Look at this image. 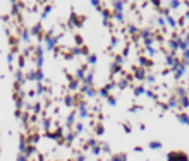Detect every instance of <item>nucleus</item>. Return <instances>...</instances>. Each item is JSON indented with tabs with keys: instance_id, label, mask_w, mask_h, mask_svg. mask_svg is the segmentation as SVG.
Masks as SVG:
<instances>
[{
	"instance_id": "f257e3e1",
	"label": "nucleus",
	"mask_w": 189,
	"mask_h": 161,
	"mask_svg": "<svg viewBox=\"0 0 189 161\" xmlns=\"http://www.w3.org/2000/svg\"><path fill=\"white\" fill-rule=\"evenodd\" d=\"M43 41H45V46H43L45 50H54L58 43V36L54 31H48V33L43 35Z\"/></svg>"
},
{
	"instance_id": "f03ea898",
	"label": "nucleus",
	"mask_w": 189,
	"mask_h": 161,
	"mask_svg": "<svg viewBox=\"0 0 189 161\" xmlns=\"http://www.w3.org/2000/svg\"><path fill=\"white\" fill-rule=\"evenodd\" d=\"M165 64H167V67H169L170 70H175L179 65H181V60L175 57V55H172V53H169L167 57H165Z\"/></svg>"
},
{
	"instance_id": "7ed1b4c3",
	"label": "nucleus",
	"mask_w": 189,
	"mask_h": 161,
	"mask_svg": "<svg viewBox=\"0 0 189 161\" xmlns=\"http://www.w3.org/2000/svg\"><path fill=\"white\" fill-rule=\"evenodd\" d=\"M81 93L86 96V98H90V100H93L94 96H96V89H94L93 86H81Z\"/></svg>"
},
{
	"instance_id": "20e7f679",
	"label": "nucleus",
	"mask_w": 189,
	"mask_h": 161,
	"mask_svg": "<svg viewBox=\"0 0 189 161\" xmlns=\"http://www.w3.org/2000/svg\"><path fill=\"white\" fill-rule=\"evenodd\" d=\"M24 82H26V74H24L22 70H17L16 72V88L24 86Z\"/></svg>"
},
{
	"instance_id": "39448f33",
	"label": "nucleus",
	"mask_w": 189,
	"mask_h": 161,
	"mask_svg": "<svg viewBox=\"0 0 189 161\" xmlns=\"http://www.w3.org/2000/svg\"><path fill=\"white\" fill-rule=\"evenodd\" d=\"M93 81H94V72L93 70H86V75L83 79L84 86H93Z\"/></svg>"
},
{
	"instance_id": "423d86ee",
	"label": "nucleus",
	"mask_w": 189,
	"mask_h": 161,
	"mask_svg": "<svg viewBox=\"0 0 189 161\" xmlns=\"http://www.w3.org/2000/svg\"><path fill=\"white\" fill-rule=\"evenodd\" d=\"M19 39H21L22 43H29V41H31V33H29L28 29H21V33H19Z\"/></svg>"
},
{
	"instance_id": "0eeeda50",
	"label": "nucleus",
	"mask_w": 189,
	"mask_h": 161,
	"mask_svg": "<svg viewBox=\"0 0 189 161\" xmlns=\"http://www.w3.org/2000/svg\"><path fill=\"white\" fill-rule=\"evenodd\" d=\"M84 75H86V67H79V69L74 72V79L77 82H81V81L84 79Z\"/></svg>"
},
{
	"instance_id": "6e6552de",
	"label": "nucleus",
	"mask_w": 189,
	"mask_h": 161,
	"mask_svg": "<svg viewBox=\"0 0 189 161\" xmlns=\"http://www.w3.org/2000/svg\"><path fill=\"white\" fill-rule=\"evenodd\" d=\"M177 120H179L181 124H184V125H189V115L186 113V111L177 113Z\"/></svg>"
},
{
	"instance_id": "1a4fd4ad",
	"label": "nucleus",
	"mask_w": 189,
	"mask_h": 161,
	"mask_svg": "<svg viewBox=\"0 0 189 161\" xmlns=\"http://www.w3.org/2000/svg\"><path fill=\"white\" fill-rule=\"evenodd\" d=\"M96 96H100V98H103V100H107L108 96H110V89L105 86V88H100V89L96 91Z\"/></svg>"
},
{
	"instance_id": "9d476101",
	"label": "nucleus",
	"mask_w": 189,
	"mask_h": 161,
	"mask_svg": "<svg viewBox=\"0 0 189 161\" xmlns=\"http://www.w3.org/2000/svg\"><path fill=\"white\" fill-rule=\"evenodd\" d=\"M31 36H38V38H43V35H41V24L38 22V24H35L33 28H31Z\"/></svg>"
},
{
	"instance_id": "9b49d317",
	"label": "nucleus",
	"mask_w": 189,
	"mask_h": 161,
	"mask_svg": "<svg viewBox=\"0 0 189 161\" xmlns=\"http://www.w3.org/2000/svg\"><path fill=\"white\" fill-rule=\"evenodd\" d=\"M175 77H177V79H181V77H184V75H186V72H188V67H184V65H182V64H181V65H179V67H177V69H175Z\"/></svg>"
},
{
	"instance_id": "f8f14e48",
	"label": "nucleus",
	"mask_w": 189,
	"mask_h": 161,
	"mask_svg": "<svg viewBox=\"0 0 189 161\" xmlns=\"http://www.w3.org/2000/svg\"><path fill=\"white\" fill-rule=\"evenodd\" d=\"M139 65H141V69H145V67H151L153 62H151L148 57H139Z\"/></svg>"
},
{
	"instance_id": "ddd939ff",
	"label": "nucleus",
	"mask_w": 189,
	"mask_h": 161,
	"mask_svg": "<svg viewBox=\"0 0 189 161\" xmlns=\"http://www.w3.org/2000/svg\"><path fill=\"white\" fill-rule=\"evenodd\" d=\"M177 103H179V106L182 108V110H188L189 108V98L188 96H182V98L177 100Z\"/></svg>"
},
{
	"instance_id": "4468645a",
	"label": "nucleus",
	"mask_w": 189,
	"mask_h": 161,
	"mask_svg": "<svg viewBox=\"0 0 189 161\" xmlns=\"http://www.w3.org/2000/svg\"><path fill=\"white\" fill-rule=\"evenodd\" d=\"M163 19H165V26H170L172 29H175V28H177V21H175V17L167 16V17H163Z\"/></svg>"
},
{
	"instance_id": "2eb2a0df",
	"label": "nucleus",
	"mask_w": 189,
	"mask_h": 161,
	"mask_svg": "<svg viewBox=\"0 0 189 161\" xmlns=\"http://www.w3.org/2000/svg\"><path fill=\"white\" fill-rule=\"evenodd\" d=\"M134 77H136L138 81H145V77H146V70H145V69H138V70L134 72Z\"/></svg>"
},
{
	"instance_id": "dca6fc26",
	"label": "nucleus",
	"mask_w": 189,
	"mask_h": 161,
	"mask_svg": "<svg viewBox=\"0 0 189 161\" xmlns=\"http://www.w3.org/2000/svg\"><path fill=\"white\" fill-rule=\"evenodd\" d=\"M112 5H113V12H120V14L124 12V5H126L124 2H113Z\"/></svg>"
},
{
	"instance_id": "f3484780",
	"label": "nucleus",
	"mask_w": 189,
	"mask_h": 161,
	"mask_svg": "<svg viewBox=\"0 0 189 161\" xmlns=\"http://www.w3.org/2000/svg\"><path fill=\"white\" fill-rule=\"evenodd\" d=\"M169 48H170V53L174 55L177 50H179V45H177V39H170L169 41Z\"/></svg>"
},
{
	"instance_id": "a211bd4d",
	"label": "nucleus",
	"mask_w": 189,
	"mask_h": 161,
	"mask_svg": "<svg viewBox=\"0 0 189 161\" xmlns=\"http://www.w3.org/2000/svg\"><path fill=\"white\" fill-rule=\"evenodd\" d=\"M165 106L169 108V110H174V108H177V106H179V103H177V98H170L169 101L165 103Z\"/></svg>"
},
{
	"instance_id": "6ab92c4d",
	"label": "nucleus",
	"mask_w": 189,
	"mask_h": 161,
	"mask_svg": "<svg viewBox=\"0 0 189 161\" xmlns=\"http://www.w3.org/2000/svg\"><path fill=\"white\" fill-rule=\"evenodd\" d=\"M110 17L113 22H124V14H120V12H113Z\"/></svg>"
},
{
	"instance_id": "aec40b11",
	"label": "nucleus",
	"mask_w": 189,
	"mask_h": 161,
	"mask_svg": "<svg viewBox=\"0 0 189 161\" xmlns=\"http://www.w3.org/2000/svg\"><path fill=\"white\" fill-rule=\"evenodd\" d=\"M96 60H98V57H96L94 53H88V55H86V64L94 65V64H96Z\"/></svg>"
},
{
	"instance_id": "412c9836",
	"label": "nucleus",
	"mask_w": 189,
	"mask_h": 161,
	"mask_svg": "<svg viewBox=\"0 0 189 161\" xmlns=\"http://www.w3.org/2000/svg\"><path fill=\"white\" fill-rule=\"evenodd\" d=\"M35 74H36V82H43L45 81V72L41 69H35Z\"/></svg>"
},
{
	"instance_id": "4be33fe9",
	"label": "nucleus",
	"mask_w": 189,
	"mask_h": 161,
	"mask_svg": "<svg viewBox=\"0 0 189 161\" xmlns=\"http://www.w3.org/2000/svg\"><path fill=\"white\" fill-rule=\"evenodd\" d=\"M77 89H79V82H77L76 79H71V82H69V91H71V93H76Z\"/></svg>"
},
{
	"instance_id": "5701e85b",
	"label": "nucleus",
	"mask_w": 189,
	"mask_h": 161,
	"mask_svg": "<svg viewBox=\"0 0 189 161\" xmlns=\"http://www.w3.org/2000/svg\"><path fill=\"white\" fill-rule=\"evenodd\" d=\"M181 64H182L184 67L189 65V50H184V52H182V60H181Z\"/></svg>"
},
{
	"instance_id": "b1692460",
	"label": "nucleus",
	"mask_w": 189,
	"mask_h": 161,
	"mask_svg": "<svg viewBox=\"0 0 189 161\" xmlns=\"http://www.w3.org/2000/svg\"><path fill=\"white\" fill-rule=\"evenodd\" d=\"M145 91H146V88H145L143 84L134 86V96H141V94H145Z\"/></svg>"
},
{
	"instance_id": "393cba45",
	"label": "nucleus",
	"mask_w": 189,
	"mask_h": 161,
	"mask_svg": "<svg viewBox=\"0 0 189 161\" xmlns=\"http://www.w3.org/2000/svg\"><path fill=\"white\" fill-rule=\"evenodd\" d=\"M175 94H177L179 98H182V96H188V89H186L184 86H177V89H175Z\"/></svg>"
},
{
	"instance_id": "a878e982",
	"label": "nucleus",
	"mask_w": 189,
	"mask_h": 161,
	"mask_svg": "<svg viewBox=\"0 0 189 161\" xmlns=\"http://www.w3.org/2000/svg\"><path fill=\"white\" fill-rule=\"evenodd\" d=\"M26 149H28V142H26V139H21V142H19V154H24Z\"/></svg>"
},
{
	"instance_id": "bb28decb",
	"label": "nucleus",
	"mask_w": 189,
	"mask_h": 161,
	"mask_svg": "<svg viewBox=\"0 0 189 161\" xmlns=\"http://www.w3.org/2000/svg\"><path fill=\"white\" fill-rule=\"evenodd\" d=\"M145 52H146V55H148V57H155V55L158 53V50H156V48H155V46H146V48H145Z\"/></svg>"
},
{
	"instance_id": "cd10ccee",
	"label": "nucleus",
	"mask_w": 189,
	"mask_h": 161,
	"mask_svg": "<svg viewBox=\"0 0 189 161\" xmlns=\"http://www.w3.org/2000/svg\"><path fill=\"white\" fill-rule=\"evenodd\" d=\"M110 161H127V154H124V153H120V154H113Z\"/></svg>"
},
{
	"instance_id": "c85d7f7f",
	"label": "nucleus",
	"mask_w": 189,
	"mask_h": 161,
	"mask_svg": "<svg viewBox=\"0 0 189 161\" xmlns=\"http://www.w3.org/2000/svg\"><path fill=\"white\" fill-rule=\"evenodd\" d=\"M52 9H54V5H45V9H43V12H41V21L47 19V16L52 12Z\"/></svg>"
},
{
	"instance_id": "c756f323",
	"label": "nucleus",
	"mask_w": 189,
	"mask_h": 161,
	"mask_svg": "<svg viewBox=\"0 0 189 161\" xmlns=\"http://www.w3.org/2000/svg\"><path fill=\"white\" fill-rule=\"evenodd\" d=\"M76 124V111L72 113H69V117H67V127H72Z\"/></svg>"
},
{
	"instance_id": "7c9ffc66",
	"label": "nucleus",
	"mask_w": 189,
	"mask_h": 161,
	"mask_svg": "<svg viewBox=\"0 0 189 161\" xmlns=\"http://www.w3.org/2000/svg\"><path fill=\"white\" fill-rule=\"evenodd\" d=\"M76 139V134H74V130H69L67 134H65V142L67 144H71L72 141Z\"/></svg>"
},
{
	"instance_id": "2f4dec72",
	"label": "nucleus",
	"mask_w": 189,
	"mask_h": 161,
	"mask_svg": "<svg viewBox=\"0 0 189 161\" xmlns=\"http://www.w3.org/2000/svg\"><path fill=\"white\" fill-rule=\"evenodd\" d=\"M96 146H98L96 139H88V141H86V144H84V147H86V149H93V147H96Z\"/></svg>"
},
{
	"instance_id": "473e14b6",
	"label": "nucleus",
	"mask_w": 189,
	"mask_h": 161,
	"mask_svg": "<svg viewBox=\"0 0 189 161\" xmlns=\"http://www.w3.org/2000/svg\"><path fill=\"white\" fill-rule=\"evenodd\" d=\"M127 33H129L131 36H136L139 31H138V28H136L134 24H127Z\"/></svg>"
},
{
	"instance_id": "72a5a7b5",
	"label": "nucleus",
	"mask_w": 189,
	"mask_h": 161,
	"mask_svg": "<svg viewBox=\"0 0 189 161\" xmlns=\"http://www.w3.org/2000/svg\"><path fill=\"white\" fill-rule=\"evenodd\" d=\"M181 5H182L181 2H177V0H172V2H169V5H167V7H169L170 10H174V9H179Z\"/></svg>"
},
{
	"instance_id": "f704fd0d",
	"label": "nucleus",
	"mask_w": 189,
	"mask_h": 161,
	"mask_svg": "<svg viewBox=\"0 0 189 161\" xmlns=\"http://www.w3.org/2000/svg\"><path fill=\"white\" fill-rule=\"evenodd\" d=\"M45 91H47V88H45V84L43 82H38V86H36V94H45Z\"/></svg>"
},
{
	"instance_id": "c9c22d12",
	"label": "nucleus",
	"mask_w": 189,
	"mask_h": 161,
	"mask_svg": "<svg viewBox=\"0 0 189 161\" xmlns=\"http://www.w3.org/2000/svg\"><path fill=\"white\" fill-rule=\"evenodd\" d=\"M84 132V125L83 124H74V134L77 135V134H83Z\"/></svg>"
},
{
	"instance_id": "e433bc0d",
	"label": "nucleus",
	"mask_w": 189,
	"mask_h": 161,
	"mask_svg": "<svg viewBox=\"0 0 189 161\" xmlns=\"http://www.w3.org/2000/svg\"><path fill=\"white\" fill-rule=\"evenodd\" d=\"M145 81L150 82V84H155V82H156V75H155V74H148V75L145 77Z\"/></svg>"
},
{
	"instance_id": "4c0bfd02",
	"label": "nucleus",
	"mask_w": 189,
	"mask_h": 161,
	"mask_svg": "<svg viewBox=\"0 0 189 161\" xmlns=\"http://www.w3.org/2000/svg\"><path fill=\"white\" fill-rule=\"evenodd\" d=\"M88 117H90V111L88 110H79V118L81 120H86Z\"/></svg>"
},
{
	"instance_id": "58836bf2",
	"label": "nucleus",
	"mask_w": 189,
	"mask_h": 161,
	"mask_svg": "<svg viewBox=\"0 0 189 161\" xmlns=\"http://www.w3.org/2000/svg\"><path fill=\"white\" fill-rule=\"evenodd\" d=\"M65 105H67V106H74V105H76L74 96H71V94H69V96L65 98Z\"/></svg>"
},
{
	"instance_id": "ea45409f",
	"label": "nucleus",
	"mask_w": 189,
	"mask_h": 161,
	"mask_svg": "<svg viewBox=\"0 0 189 161\" xmlns=\"http://www.w3.org/2000/svg\"><path fill=\"white\" fill-rule=\"evenodd\" d=\"M150 149H162V142H158V141H151V142H150Z\"/></svg>"
},
{
	"instance_id": "a19ab883",
	"label": "nucleus",
	"mask_w": 189,
	"mask_h": 161,
	"mask_svg": "<svg viewBox=\"0 0 189 161\" xmlns=\"http://www.w3.org/2000/svg\"><path fill=\"white\" fill-rule=\"evenodd\" d=\"M107 101H108V105H110V106H115V105H117V98H113L112 94L107 98Z\"/></svg>"
},
{
	"instance_id": "79ce46f5",
	"label": "nucleus",
	"mask_w": 189,
	"mask_h": 161,
	"mask_svg": "<svg viewBox=\"0 0 189 161\" xmlns=\"http://www.w3.org/2000/svg\"><path fill=\"white\" fill-rule=\"evenodd\" d=\"M156 24H158L160 28H165V19L162 17V16H158V17H156Z\"/></svg>"
},
{
	"instance_id": "37998d69",
	"label": "nucleus",
	"mask_w": 189,
	"mask_h": 161,
	"mask_svg": "<svg viewBox=\"0 0 189 161\" xmlns=\"http://www.w3.org/2000/svg\"><path fill=\"white\" fill-rule=\"evenodd\" d=\"M91 153H93L94 156L101 154V147H100V142H98V146H96V147H93V149H91Z\"/></svg>"
},
{
	"instance_id": "c03bdc74",
	"label": "nucleus",
	"mask_w": 189,
	"mask_h": 161,
	"mask_svg": "<svg viewBox=\"0 0 189 161\" xmlns=\"http://www.w3.org/2000/svg\"><path fill=\"white\" fill-rule=\"evenodd\" d=\"M94 132H96V135H101L105 132V129H103V125H96V130Z\"/></svg>"
},
{
	"instance_id": "a18cd8bd",
	"label": "nucleus",
	"mask_w": 189,
	"mask_h": 161,
	"mask_svg": "<svg viewBox=\"0 0 189 161\" xmlns=\"http://www.w3.org/2000/svg\"><path fill=\"white\" fill-rule=\"evenodd\" d=\"M145 94H146L150 100H155V93H153L151 89H146V91H145Z\"/></svg>"
},
{
	"instance_id": "49530a36",
	"label": "nucleus",
	"mask_w": 189,
	"mask_h": 161,
	"mask_svg": "<svg viewBox=\"0 0 189 161\" xmlns=\"http://www.w3.org/2000/svg\"><path fill=\"white\" fill-rule=\"evenodd\" d=\"M17 161H29V160L26 158V154H19V156H17Z\"/></svg>"
},
{
	"instance_id": "de8ad7c7",
	"label": "nucleus",
	"mask_w": 189,
	"mask_h": 161,
	"mask_svg": "<svg viewBox=\"0 0 189 161\" xmlns=\"http://www.w3.org/2000/svg\"><path fill=\"white\" fill-rule=\"evenodd\" d=\"M181 38H182V39H184V41L189 45V31H188V33H184V36H181Z\"/></svg>"
},
{
	"instance_id": "09e8293b",
	"label": "nucleus",
	"mask_w": 189,
	"mask_h": 161,
	"mask_svg": "<svg viewBox=\"0 0 189 161\" xmlns=\"http://www.w3.org/2000/svg\"><path fill=\"white\" fill-rule=\"evenodd\" d=\"M184 22H186V19H184V17H181L179 21H177V26H184Z\"/></svg>"
},
{
	"instance_id": "8fccbe9b",
	"label": "nucleus",
	"mask_w": 189,
	"mask_h": 161,
	"mask_svg": "<svg viewBox=\"0 0 189 161\" xmlns=\"http://www.w3.org/2000/svg\"><path fill=\"white\" fill-rule=\"evenodd\" d=\"M134 151H136V153H143V147H141V146H136Z\"/></svg>"
},
{
	"instance_id": "3c124183",
	"label": "nucleus",
	"mask_w": 189,
	"mask_h": 161,
	"mask_svg": "<svg viewBox=\"0 0 189 161\" xmlns=\"http://www.w3.org/2000/svg\"><path fill=\"white\" fill-rule=\"evenodd\" d=\"M124 130H126V132L129 134V132H131V125H124Z\"/></svg>"
}]
</instances>
